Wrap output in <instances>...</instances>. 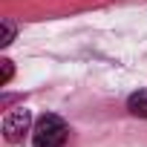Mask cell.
I'll use <instances>...</instances> for the list:
<instances>
[{
  "instance_id": "cell-3",
  "label": "cell",
  "mask_w": 147,
  "mask_h": 147,
  "mask_svg": "<svg viewBox=\"0 0 147 147\" xmlns=\"http://www.w3.org/2000/svg\"><path fill=\"white\" fill-rule=\"evenodd\" d=\"M127 110L136 115V118H147V90H138L127 98Z\"/></svg>"
},
{
  "instance_id": "cell-2",
  "label": "cell",
  "mask_w": 147,
  "mask_h": 147,
  "mask_svg": "<svg viewBox=\"0 0 147 147\" xmlns=\"http://www.w3.org/2000/svg\"><path fill=\"white\" fill-rule=\"evenodd\" d=\"M29 130H32V113L26 107H15L3 115V138L9 144H20Z\"/></svg>"
},
{
  "instance_id": "cell-5",
  "label": "cell",
  "mask_w": 147,
  "mask_h": 147,
  "mask_svg": "<svg viewBox=\"0 0 147 147\" xmlns=\"http://www.w3.org/2000/svg\"><path fill=\"white\" fill-rule=\"evenodd\" d=\"M0 66H3V75H0V84H9L12 81V75H15V66H12V61H0Z\"/></svg>"
},
{
  "instance_id": "cell-1",
  "label": "cell",
  "mask_w": 147,
  "mask_h": 147,
  "mask_svg": "<svg viewBox=\"0 0 147 147\" xmlns=\"http://www.w3.org/2000/svg\"><path fill=\"white\" fill-rule=\"evenodd\" d=\"M66 136H69V127L55 113H43L32 127V144L35 147H66Z\"/></svg>"
},
{
  "instance_id": "cell-4",
  "label": "cell",
  "mask_w": 147,
  "mask_h": 147,
  "mask_svg": "<svg viewBox=\"0 0 147 147\" xmlns=\"http://www.w3.org/2000/svg\"><path fill=\"white\" fill-rule=\"evenodd\" d=\"M15 35H18V26H15V20H3V35H0V46H9L12 40H15Z\"/></svg>"
}]
</instances>
